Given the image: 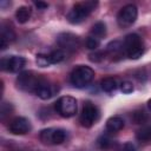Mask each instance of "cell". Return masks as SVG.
I'll return each mask as SVG.
<instances>
[{"label": "cell", "instance_id": "8", "mask_svg": "<svg viewBox=\"0 0 151 151\" xmlns=\"http://www.w3.org/2000/svg\"><path fill=\"white\" fill-rule=\"evenodd\" d=\"M99 119V110L98 107L91 103V101H85L80 117H79V122L84 127H91L93 126L97 120Z\"/></svg>", "mask_w": 151, "mask_h": 151}, {"label": "cell", "instance_id": "22", "mask_svg": "<svg viewBox=\"0 0 151 151\" xmlns=\"http://www.w3.org/2000/svg\"><path fill=\"white\" fill-rule=\"evenodd\" d=\"M35 61H37L38 66H40V67H47V66H50V65H51V63H50V59H48V55H47V54H37Z\"/></svg>", "mask_w": 151, "mask_h": 151}, {"label": "cell", "instance_id": "2", "mask_svg": "<svg viewBox=\"0 0 151 151\" xmlns=\"http://www.w3.org/2000/svg\"><path fill=\"white\" fill-rule=\"evenodd\" d=\"M98 6L97 1H83V2H78L76 4L70 12L66 15V19L70 24L77 25L83 22Z\"/></svg>", "mask_w": 151, "mask_h": 151}, {"label": "cell", "instance_id": "29", "mask_svg": "<svg viewBox=\"0 0 151 151\" xmlns=\"http://www.w3.org/2000/svg\"><path fill=\"white\" fill-rule=\"evenodd\" d=\"M35 6H37L38 8H40V9H45V8H47V7H48V5H47L46 2H41V1L35 2Z\"/></svg>", "mask_w": 151, "mask_h": 151}, {"label": "cell", "instance_id": "21", "mask_svg": "<svg viewBox=\"0 0 151 151\" xmlns=\"http://www.w3.org/2000/svg\"><path fill=\"white\" fill-rule=\"evenodd\" d=\"M85 44H86V47L88 50H97L99 47V45H100V40L94 38V37H92V35H88L86 38Z\"/></svg>", "mask_w": 151, "mask_h": 151}, {"label": "cell", "instance_id": "3", "mask_svg": "<svg viewBox=\"0 0 151 151\" xmlns=\"http://www.w3.org/2000/svg\"><path fill=\"white\" fill-rule=\"evenodd\" d=\"M93 78H94V71L86 65L76 66L70 74V81L77 88H84L88 86L92 83Z\"/></svg>", "mask_w": 151, "mask_h": 151}, {"label": "cell", "instance_id": "9", "mask_svg": "<svg viewBox=\"0 0 151 151\" xmlns=\"http://www.w3.org/2000/svg\"><path fill=\"white\" fill-rule=\"evenodd\" d=\"M57 42H58L60 50H63L64 52H74L80 46L79 37L73 33H70V32L60 33L57 38Z\"/></svg>", "mask_w": 151, "mask_h": 151}, {"label": "cell", "instance_id": "16", "mask_svg": "<svg viewBox=\"0 0 151 151\" xmlns=\"http://www.w3.org/2000/svg\"><path fill=\"white\" fill-rule=\"evenodd\" d=\"M100 87L104 92L106 93H112L117 90L118 87V84H117V80L113 78V77H106L104 79H101L100 81Z\"/></svg>", "mask_w": 151, "mask_h": 151}, {"label": "cell", "instance_id": "7", "mask_svg": "<svg viewBox=\"0 0 151 151\" xmlns=\"http://www.w3.org/2000/svg\"><path fill=\"white\" fill-rule=\"evenodd\" d=\"M137 17H138L137 7L132 4L125 5L123 8H120V11L117 14V24L122 28L130 27L134 24V21L137 20Z\"/></svg>", "mask_w": 151, "mask_h": 151}, {"label": "cell", "instance_id": "23", "mask_svg": "<svg viewBox=\"0 0 151 151\" xmlns=\"http://www.w3.org/2000/svg\"><path fill=\"white\" fill-rule=\"evenodd\" d=\"M12 110H13L12 105L4 101L1 104V107H0V117H1V120H4L6 118V116H9L11 112H12Z\"/></svg>", "mask_w": 151, "mask_h": 151}, {"label": "cell", "instance_id": "10", "mask_svg": "<svg viewBox=\"0 0 151 151\" xmlns=\"http://www.w3.org/2000/svg\"><path fill=\"white\" fill-rule=\"evenodd\" d=\"M0 65H1L2 71L17 73V72H20L25 67L26 59L24 57H19V55H8V57H4L1 59Z\"/></svg>", "mask_w": 151, "mask_h": 151}, {"label": "cell", "instance_id": "13", "mask_svg": "<svg viewBox=\"0 0 151 151\" xmlns=\"http://www.w3.org/2000/svg\"><path fill=\"white\" fill-rule=\"evenodd\" d=\"M105 53L107 55H110L112 59H119V58H122L125 54L123 42L119 41V40H114V41L109 42L107 46H106Z\"/></svg>", "mask_w": 151, "mask_h": 151}, {"label": "cell", "instance_id": "17", "mask_svg": "<svg viewBox=\"0 0 151 151\" xmlns=\"http://www.w3.org/2000/svg\"><path fill=\"white\" fill-rule=\"evenodd\" d=\"M90 35H92V37H94V38H97V39H99V40H101V39L106 35V25H105L103 21L96 22V24L92 26L91 31H90Z\"/></svg>", "mask_w": 151, "mask_h": 151}, {"label": "cell", "instance_id": "26", "mask_svg": "<svg viewBox=\"0 0 151 151\" xmlns=\"http://www.w3.org/2000/svg\"><path fill=\"white\" fill-rule=\"evenodd\" d=\"M105 52H96V53H92V54H90V60L91 61H96V63H98V61H101L104 58H105Z\"/></svg>", "mask_w": 151, "mask_h": 151}, {"label": "cell", "instance_id": "30", "mask_svg": "<svg viewBox=\"0 0 151 151\" xmlns=\"http://www.w3.org/2000/svg\"><path fill=\"white\" fill-rule=\"evenodd\" d=\"M147 107L151 110V99H149V100H147Z\"/></svg>", "mask_w": 151, "mask_h": 151}, {"label": "cell", "instance_id": "19", "mask_svg": "<svg viewBox=\"0 0 151 151\" xmlns=\"http://www.w3.org/2000/svg\"><path fill=\"white\" fill-rule=\"evenodd\" d=\"M47 55H48V59H50L51 65L52 64H58V63H60V61H63L65 59V52L63 50H60V48H58L55 51H52Z\"/></svg>", "mask_w": 151, "mask_h": 151}, {"label": "cell", "instance_id": "11", "mask_svg": "<svg viewBox=\"0 0 151 151\" xmlns=\"http://www.w3.org/2000/svg\"><path fill=\"white\" fill-rule=\"evenodd\" d=\"M31 129V122L25 117H15L8 124V130L13 134H26Z\"/></svg>", "mask_w": 151, "mask_h": 151}, {"label": "cell", "instance_id": "15", "mask_svg": "<svg viewBox=\"0 0 151 151\" xmlns=\"http://www.w3.org/2000/svg\"><path fill=\"white\" fill-rule=\"evenodd\" d=\"M124 120L119 116H112L106 120V130L109 132H118L123 130Z\"/></svg>", "mask_w": 151, "mask_h": 151}, {"label": "cell", "instance_id": "5", "mask_svg": "<svg viewBox=\"0 0 151 151\" xmlns=\"http://www.w3.org/2000/svg\"><path fill=\"white\" fill-rule=\"evenodd\" d=\"M54 109L57 113H59L61 117L70 118L77 113L78 104H77L76 98L71 96H63L54 103Z\"/></svg>", "mask_w": 151, "mask_h": 151}, {"label": "cell", "instance_id": "6", "mask_svg": "<svg viewBox=\"0 0 151 151\" xmlns=\"http://www.w3.org/2000/svg\"><path fill=\"white\" fill-rule=\"evenodd\" d=\"M39 139L42 144H46V145H59L65 142L66 131L59 127L44 129L39 133Z\"/></svg>", "mask_w": 151, "mask_h": 151}, {"label": "cell", "instance_id": "4", "mask_svg": "<svg viewBox=\"0 0 151 151\" xmlns=\"http://www.w3.org/2000/svg\"><path fill=\"white\" fill-rule=\"evenodd\" d=\"M123 45L125 55L130 59L136 60L144 54V44L142 41V38L136 33L127 34L123 41Z\"/></svg>", "mask_w": 151, "mask_h": 151}, {"label": "cell", "instance_id": "20", "mask_svg": "<svg viewBox=\"0 0 151 151\" xmlns=\"http://www.w3.org/2000/svg\"><path fill=\"white\" fill-rule=\"evenodd\" d=\"M136 137L139 142H151V126H145L140 129L137 132Z\"/></svg>", "mask_w": 151, "mask_h": 151}, {"label": "cell", "instance_id": "24", "mask_svg": "<svg viewBox=\"0 0 151 151\" xmlns=\"http://www.w3.org/2000/svg\"><path fill=\"white\" fill-rule=\"evenodd\" d=\"M133 90H134V88H133V85H132L131 81L124 80V81L120 83V91H122L123 93H125V94H130V93L133 92Z\"/></svg>", "mask_w": 151, "mask_h": 151}, {"label": "cell", "instance_id": "12", "mask_svg": "<svg viewBox=\"0 0 151 151\" xmlns=\"http://www.w3.org/2000/svg\"><path fill=\"white\" fill-rule=\"evenodd\" d=\"M58 92H59V86L55 85V84H53V83H50V81L47 80V81L38 90V92H37L35 96H38V97H39L40 99H42V100H47V99L52 98L53 96H55Z\"/></svg>", "mask_w": 151, "mask_h": 151}, {"label": "cell", "instance_id": "18", "mask_svg": "<svg viewBox=\"0 0 151 151\" xmlns=\"http://www.w3.org/2000/svg\"><path fill=\"white\" fill-rule=\"evenodd\" d=\"M31 18V8L28 6H20L15 12V19L20 24H25Z\"/></svg>", "mask_w": 151, "mask_h": 151}, {"label": "cell", "instance_id": "1", "mask_svg": "<svg viewBox=\"0 0 151 151\" xmlns=\"http://www.w3.org/2000/svg\"><path fill=\"white\" fill-rule=\"evenodd\" d=\"M47 81L46 78H44L41 74H38L33 71H22L19 73L17 78V86L19 90L27 92V93H34L37 94L38 90Z\"/></svg>", "mask_w": 151, "mask_h": 151}, {"label": "cell", "instance_id": "28", "mask_svg": "<svg viewBox=\"0 0 151 151\" xmlns=\"http://www.w3.org/2000/svg\"><path fill=\"white\" fill-rule=\"evenodd\" d=\"M120 151H136V146L131 143V142H127L123 145V147L120 149Z\"/></svg>", "mask_w": 151, "mask_h": 151}, {"label": "cell", "instance_id": "14", "mask_svg": "<svg viewBox=\"0 0 151 151\" xmlns=\"http://www.w3.org/2000/svg\"><path fill=\"white\" fill-rule=\"evenodd\" d=\"M1 50H5L12 41H14L15 39V33L14 31L9 27V26H6L5 24L1 25Z\"/></svg>", "mask_w": 151, "mask_h": 151}, {"label": "cell", "instance_id": "27", "mask_svg": "<svg viewBox=\"0 0 151 151\" xmlns=\"http://www.w3.org/2000/svg\"><path fill=\"white\" fill-rule=\"evenodd\" d=\"M98 144L101 149H107L110 145H111V140L106 137V136H101L99 139H98Z\"/></svg>", "mask_w": 151, "mask_h": 151}, {"label": "cell", "instance_id": "25", "mask_svg": "<svg viewBox=\"0 0 151 151\" xmlns=\"http://www.w3.org/2000/svg\"><path fill=\"white\" fill-rule=\"evenodd\" d=\"M133 120L136 124H143L146 120V114L143 111H136L133 113Z\"/></svg>", "mask_w": 151, "mask_h": 151}]
</instances>
